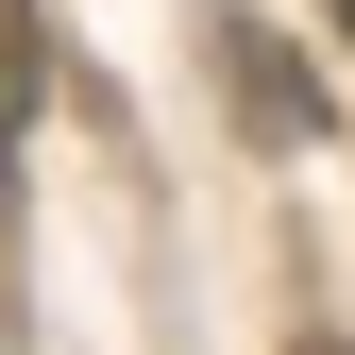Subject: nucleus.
Returning <instances> with one entry per match:
<instances>
[{
  "label": "nucleus",
  "mask_w": 355,
  "mask_h": 355,
  "mask_svg": "<svg viewBox=\"0 0 355 355\" xmlns=\"http://www.w3.org/2000/svg\"><path fill=\"white\" fill-rule=\"evenodd\" d=\"M220 51H237V85H254V136H322V68H304L288 34H254V17H237Z\"/></svg>",
  "instance_id": "f257e3e1"
},
{
  "label": "nucleus",
  "mask_w": 355,
  "mask_h": 355,
  "mask_svg": "<svg viewBox=\"0 0 355 355\" xmlns=\"http://www.w3.org/2000/svg\"><path fill=\"white\" fill-rule=\"evenodd\" d=\"M17 119H34V51L0 34V153H17Z\"/></svg>",
  "instance_id": "f03ea898"
},
{
  "label": "nucleus",
  "mask_w": 355,
  "mask_h": 355,
  "mask_svg": "<svg viewBox=\"0 0 355 355\" xmlns=\"http://www.w3.org/2000/svg\"><path fill=\"white\" fill-rule=\"evenodd\" d=\"M338 34H355V0H338Z\"/></svg>",
  "instance_id": "7ed1b4c3"
}]
</instances>
